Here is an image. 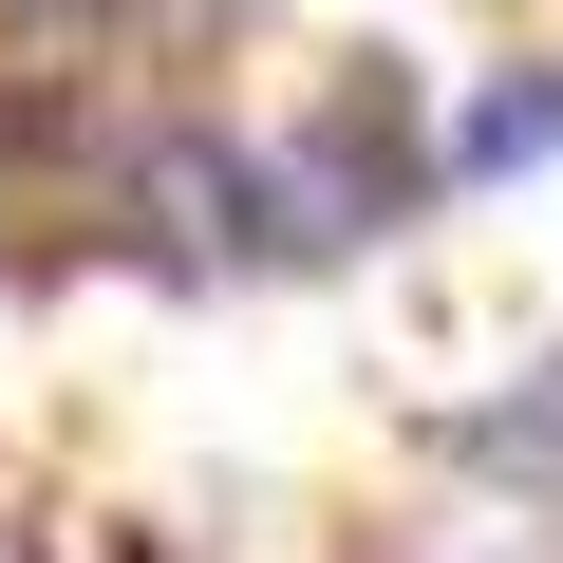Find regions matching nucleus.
Returning <instances> with one entry per match:
<instances>
[{
	"label": "nucleus",
	"mask_w": 563,
	"mask_h": 563,
	"mask_svg": "<svg viewBox=\"0 0 563 563\" xmlns=\"http://www.w3.org/2000/svg\"><path fill=\"white\" fill-rule=\"evenodd\" d=\"M451 188H526V169H563V57H488L470 95H451Z\"/></svg>",
	"instance_id": "obj_2"
},
{
	"label": "nucleus",
	"mask_w": 563,
	"mask_h": 563,
	"mask_svg": "<svg viewBox=\"0 0 563 563\" xmlns=\"http://www.w3.org/2000/svg\"><path fill=\"white\" fill-rule=\"evenodd\" d=\"M451 470H470V488L563 507V357H507L488 395H451Z\"/></svg>",
	"instance_id": "obj_3"
},
{
	"label": "nucleus",
	"mask_w": 563,
	"mask_h": 563,
	"mask_svg": "<svg viewBox=\"0 0 563 563\" xmlns=\"http://www.w3.org/2000/svg\"><path fill=\"white\" fill-rule=\"evenodd\" d=\"M301 151L339 169V207H357L376 244L451 188V151H432V76H413V57H339V76H320V113H301Z\"/></svg>",
	"instance_id": "obj_1"
},
{
	"label": "nucleus",
	"mask_w": 563,
	"mask_h": 563,
	"mask_svg": "<svg viewBox=\"0 0 563 563\" xmlns=\"http://www.w3.org/2000/svg\"><path fill=\"white\" fill-rule=\"evenodd\" d=\"M0 169H20V132H0Z\"/></svg>",
	"instance_id": "obj_5"
},
{
	"label": "nucleus",
	"mask_w": 563,
	"mask_h": 563,
	"mask_svg": "<svg viewBox=\"0 0 563 563\" xmlns=\"http://www.w3.org/2000/svg\"><path fill=\"white\" fill-rule=\"evenodd\" d=\"M113 0H0V57H95Z\"/></svg>",
	"instance_id": "obj_4"
}]
</instances>
